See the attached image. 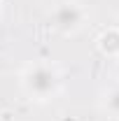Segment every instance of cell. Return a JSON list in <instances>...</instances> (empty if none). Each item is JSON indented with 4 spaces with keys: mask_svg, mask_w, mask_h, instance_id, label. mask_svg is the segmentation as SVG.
Returning <instances> with one entry per match:
<instances>
[{
    "mask_svg": "<svg viewBox=\"0 0 119 121\" xmlns=\"http://www.w3.org/2000/svg\"><path fill=\"white\" fill-rule=\"evenodd\" d=\"M103 107H105V112H107L110 117L119 119V84L105 91V95H103Z\"/></svg>",
    "mask_w": 119,
    "mask_h": 121,
    "instance_id": "277c9868",
    "label": "cell"
},
{
    "mask_svg": "<svg viewBox=\"0 0 119 121\" xmlns=\"http://www.w3.org/2000/svg\"><path fill=\"white\" fill-rule=\"evenodd\" d=\"M87 9L77 0H63L49 12V26L61 35H77L87 23Z\"/></svg>",
    "mask_w": 119,
    "mask_h": 121,
    "instance_id": "7a4b0ae2",
    "label": "cell"
},
{
    "mask_svg": "<svg viewBox=\"0 0 119 121\" xmlns=\"http://www.w3.org/2000/svg\"><path fill=\"white\" fill-rule=\"evenodd\" d=\"M0 16H2V0H0Z\"/></svg>",
    "mask_w": 119,
    "mask_h": 121,
    "instance_id": "5b68a950",
    "label": "cell"
},
{
    "mask_svg": "<svg viewBox=\"0 0 119 121\" xmlns=\"http://www.w3.org/2000/svg\"><path fill=\"white\" fill-rule=\"evenodd\" d=\"M0 121H2V119H0Z\"/></svg>",
    "mask_w": 119,
    "mask_h": 121,
    "instance_id": "ba28073f",
    "label": "cell"
},
{
    "mask_svg": "<svg viewBox=\"0 0 119 121\" xmlns=\"http://www.w3.org/2000/svg\"><path fill=\"white\" fill-rule=\"evenodd\" d=\"M117 75H119V58H117Z\"/></svg>",
    "mask_w": 119,
    "mask_h": 121,
    "instance_id": "8992f818",
    "label": "cell"
},
{
    "mask_svg": "<svg viewBox=\"0 0 119 121\" xmlns=\"http://www.w3.org/2000/svg\"><path fill=\"white\" fill-rule=\"evenodd\" d=\"M117 28H119V23H117Z\"/></svg>",
    "mask_w": 119,
    "mask_h": 121,
    "instance_id": "52a82bcc",
    "label": "cell"
},
{
    "mask_svg": "<svg viewBox=\"0 0 119 121\" xmlns=\"http://www.w3.org/2000/svg\"><path fill=\"white\" fill-rule=\"evenodd\" d=\"M96 47L98 51L107 56V58H119V28H105L98 37H96Z\"/></svg>",
    "mask_w": 119,
    "mask_h": 121,
    "instance_id": "3957f363",
    "label": "cell"
},
{
    "mask_svg": "<svg viewBox=\"0 0 119 121\" xmlns=\"http://www.w3.org/2000/svg\"><path fill=\"white\" fill-rule=\"evenodd\" d=\"M63 77L54 63H33L21 75V86L30 100L47 103L61 91Z\"/></svg>",
    "mask_w": 119,
    "mask_h": 121,
    "instance_id": "6da1fadb",
    "label": "cell"
}]
</instances>
